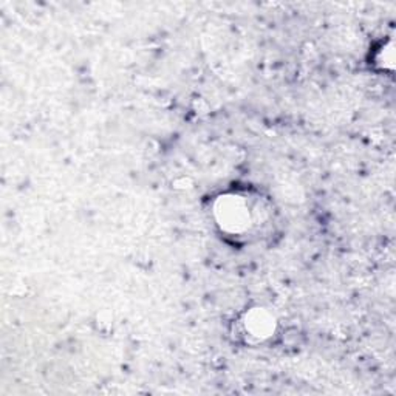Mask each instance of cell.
Masks as SVG:
<instances>
[{
  "label": "cell",
  "mask_w": 396,
  "mask_h": 396,
  "mask_svg": "<svg viewBox=\"0 0 396 396\" xmlns=\"http://www.w3.org/2000/svg\"><path fill=\"white\" fill-rule=\"evenodd\" d=\"M221 216L225 217V225L231 229H243L250 221V209L243 202L229 200L228 206L221 209Z\"/></svg>",
  "instance_id": "1"
}]
</instances>
